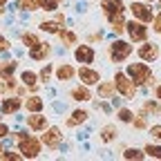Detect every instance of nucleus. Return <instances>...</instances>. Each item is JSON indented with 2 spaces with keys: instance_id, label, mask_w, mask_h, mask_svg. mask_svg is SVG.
<instances>
[{
  "instance_id": "f3484780",
  "label": "nucleus",
  "mask_w": 161,
  "mask_h": 161,
  "mask_svg": "<svg viewBox=\"0 0 161 161\" xmlns=\"http://www.w3.org/2000/svg\"><path fill=\"white\" fill-rule=\"evenodd\" d=\"M85 119H87V112H85V110H76V112H72V116L67 119V125H69V128H74V125H80Z\"/></svg>"
},
{
  "instance_id": "f257e3e1",
  "label": "nucleus",
  "mask_w": 161,
  "mask_h": 161,
  "mask_svg": "<svg viewBox=\"0 0 161 161\" xmlns=\"http://www.w3.org/2000/svg\"><path fill=\"white\" fill-rule=\"evenodd\" d=\"M125 74L134 80L136 85H148L150 80L154 78V76H152L150 65H148V63H143V60H141V63H130V65H128V69H125Z\"/></svg>"
},
{
  "instance_id": "f8f14e48",
  "label": "nucleus",
  "mask_w": 161,
  "mask_h": 161,
  "mask_svg": "<svg viewBox=\"0 0 161 161\" xmlns=\"http://www.w3.org/2000/svg\"><path fill=\"white\" fill-rule=\"evenodd\" d=\"M29 56H31L34 60H43V58H47V56H49V43H38L36 47H31Z\"/></svg>"
},
{
  "instance_id": "423d86ee",
  "label": "nucleus",
  "mask_w": 161,
  "mask_h": 161,
  "mask_svg": "<svg viewBox=\"0 0 161 161\" xmlns=\"http://www.w3.org/2000/svg\"><path fill=\"white\" fill-rule=\"evenodd\" d=\"M125 31L130 34L132 43H143V40H148L146 23H141V20H130V23H125Z\"/></svg>"
},
{
  "instance_id": "ea45409f",
  "label": "nucleus",
  "mask_w": 161,
  "mask_h": 161,
  "mask_svg": "<svg viewBox=\"0 0 161 161\" xmlns=\"http://www.w3.org/2000/svg\"><path fill=\"white\" fill-rule=\"evenodd\" d=\"M154 96H157V101H161V83L154 87Z\"/></svg>"
},
{
  "instance_id": "7ed1b4c3",
  "label": "nucleus",
  "mask_w": 161,
  "mask_h": 161,
  "mask_svg": "<svg viewBox=\"0 0 161 161\" xmlns=\"http://www.w3.org/2000/svg\"><path fill=\"white\" fill-rule=\"evenodd\" d=\"M114 87H116V92L121 94V96H125V98H134L136 96V83L125 74V72H116V76H114Z\"/></svg>"
},
{
  "instance_id": "393cba45",
  "label": "nucleus",
  "mask_w": 161,
  "mask_h": 161,
  "mask_svg": "<svg viewBox=\"0 0 161 161\" xmlns=\"http://www.w3.org/2000/svg\"><path fill=\"white\" fill-rule=\"evenodd\" d=\"M38 43H40V40H38V36H36V34H31V31L23 34V45H27V47H36Z\"/></svg>"
},
{
  "instance_id": "bb28decb",
  "label": "nucleus",
  "mask_w": 161,
  "mask_h": 161,
  "mask_svg": "<svg viewBox=\"0 0 161 161\" xmlns=\"http://www.w3.org/2000/svg\"><path fill=\"white\" fill-rule=\"evenodd\" d=\"M38 7L45 11H54L58 7V0H38Z\"/></svg>"
},
{
  "instance_id": "a19ab883",
  "label": "nucleus",
  "mask_w": 161,
  "mask_h": 161,
  "mask_svg": "<svg viewBox=\"0 0 161 161\" xmlns=\"http://www.w3.org/2000/svg\"><path fill=\"white\" fill-rule=\"evenodd\" d=\"M5 3H7V0H0V11H3V7H5Z\"/></svg>"
},
{
  "instance_id": "b1692460",
  "label": "nucleus",
  "mask_w": 161,
  "mask_h": 161,
  "mask_svg": "<svg viewBox=\"0 0 161 161\" xmlns=\"http://www.w3.org/2000/svg\"><path fill=\"white\" fill-rule=\"evenodd\" d=\"M58 34H60V40H63L65 45H74V43H76V34H74V31H65V29H58Z\"/></svg>"
},
{
  "instance_id": "2eb2a0df",
  "label": "nucleus",
  "mask_w": 161,
  "mask_h": 161,
  "mask_svg": "<svg viewBox=\"0 0 161 161\" xmlns=\"http://www.w3.org/2000/svg\"><path fill=\"white\" fill-rule=\"evenodd\" d=\"M148 112H150V114H161V101H146L139 114L148 116Z\"/></svg>"
},
{
  "instance_id": "20e7f679",
  "label": "nucleus",
  "mask_w": 161,
  "mask_h": 161,
  "mask_svg": "<svg viewBox=\"0 0 161 161\" xmlns=\"http://www.w3.org/2000/svg\"><path fill=\"white\" fill-rule=\"evenodd\" d=\"M132 45L125 43V40H114V43L110 45V58H112V63H123L125 58L132 56Z\"/></svg>"
},
{
  "instance_id": "9d476101",
  "label": "nucleus",
  "mask_w": 161,
  "mask_h": 161,
  "mask_svg": "<svg viewBox=\"0 0 161 161\" xmlns=\"http://www.w3.org/2000/svg\"><path fill=\"white\" fill-rule=\"evenodd\" d=\"M78 76H80V83H83V85H96L98 78H101L98 72L96 69H90V67H80Z\"/></svg>"
},
{
  "instance_id": "473e14b6",
  "label": "nucleus",
  "mask_w": 161,
  "mask_h": 161,
  "mask_svg": "<svg viewBox=\"0 0 161 161\" xmlns=\"http://www.w3.org/2000/svg\"><path fill=\"white\" fill-rule=\"evenodd\" d=\"M150 136H152L154 141H161V125H152V128H150Z\"/></svg>"
},
{
  "instance_id": "c756f323",
  "label": "nucleus",
  "mask_w": 161,
  "mask_h": 161,
  "mask_svg": "<svg viewBox=\"0 0 161 161\" xmlns=\"http://www.w3.org/2000/svg\"><path fill=\"white\" fill-rule=\"evenodd\" d=\"M23 80H25V85L34 87L36 85V74L34 72H23Z\"/></svg>"
},
{
  "instance_id": "c85d7f7f",
  "label": "nucleus",
  "mask_w": 161,
  "mask_h": 161,
  "mask_svg": "<svg viewBox=\"0 0 161 161\" xmlns=\"http://www.w3.org/2000/svg\"><path fill=\"white\" fill-rule=\"evenodd\" d=\"M101 139H103V141H114L116 139V130L110 125V128H105L103 130V134H101Z\"/></svg>"
},
{
  "instance_id": "0eeeda50",
  "label": "nucleus",
  "mask_w": 161,
  "mask_h": 161,
  "mask_svg": "<svg viewBox=\"0 0 161 161\" xmlns=\"http://www.w3.org/2000/svg\"><path fill=\"white\" fill-rule=\"evenodd\" d=\"M161 56V49L157 43H148V40H143V45L139 47V58L143 60V63H154V60Z\"/></svg>"
},
{
  "instance_id": "4c0bfd02",
  "label": "nucleus",
  "mask_w": 161,
  "mask_h": 161,
  "mask_svg": "<svg viewBox=\"0 0 161 161\" xmlns=\"http://www.w3.org/2000/svg\"><path fill=\"white\" fill-rule=\"evenodd\" d=\"M9 49V43H7V38L5 36H0V52H7Z\"/></svg>"
},
{
  "instance_id": "f704fd0d",
  "label": "nucleus",
  "mask_w": 161,
  "mask_h": 161,
  "mask_svg": "<svg viewBox=\"0 0 161 161\" xmlns=\"http://www.w3.org/2000/svg\"><path fill=\"white\" fill-rule=\"evenodd\" d=\"M14 69H16V63H14V60H11V63H7V65H5L3 69H0V72H3V76H9V74H11Z\"/></svg>"
},
{
  "instance_id": "9b49d317",
  "label": "nucleus",
  "mask_w": 161,
  "mask_h": 161,
  "mask_svg": "<svg viewBox=\"0 0 161 161\" xmlns=\"http://www.w3.org/2000/svg\"><path fill=\"white\" fill-rule=\"evenodd\" d=\"M60 139H63V136H60V130H58V128H52V130H47V134L43 136V141H45V143H47L52 150L60 146Z\"/></svg>"
},
{
  "instance_id": "c03bdc74",
  "label": "nucleus",
  "mask_w": 161,
  "mask_h": 161,
  "mask_svg": "<svg viewBox=\"0 0 161 161\" xmlns=\"http://www.w3.org/2000/svg\"><path fill=\"white\" fill-rule=\"evenodd\" d=\"M0 152H3V150H0Z\"/></svg>"
},
{
  "instance_id": "7c9ffc66",
  "label": "nucleus",
  "mask_w": 161,
  "mask_h": 161,
  "mask_svg": "<svg viewBox=\"0 0 161 161\" xmlns=\"http://www.w3.org/2000/svg\"><path fill=\"white\" fill-rule=\"evenodd\" d=\"M23 154H18V152H11V150H7V152H0V159H7V161H18Z\"/></svg>"
},
{
  "instance_id": "39448f33",
  "label": "nucleus",
  "mask_w": 161,
  "mask_h": 161,
  "mask_svg": "<svg viewBox=\"0 0 161 161\" xmlns=\"http://www.w3.org/2000/svg\"><path fill=\"white\" fill-rule=\"evenodd\" d=\"M130 11H132L134 20H141V23H152V18H154L152 7L148 3H143V0H134L130 5Z\"/></svg>"
},
{
  "instance_id": "c9c22d12",
  "label": "nucleus",
  "mask_w": 161,
  "mask_h": 161,
  "mask_svg": "<svg viewBox=\"0 0 161 161\" xmlns=\"http://www.w3.org/2000/svg\"><path fill=\"white\" fill-rule=\"evenodd\" d=\"M132 123H134V128L143 130V128H146V116H141V119H132Z\"/></svg>"
},
{
  "instance_id": "412c9836",
  "label": "nucleus",
  "mask_w": 161,
  "mask_h": 161,
  "mask_svg": "<svg viewBox=\"0 0 161 161\" xmlns=\"http://www.w3.org/2000/svg\"><path fill=\"white\" fill-rule=\"evenodd\" d=\"M72 96H74L76 101H90V98H92V94H90L87 87H76V90H72Z\"/></svg>"
},
{
  "instance_id": "4be33fe9",
  "label": "nucleus",
  "mask_w": 161,
  "mask_h": 161,
  "mask_svg": "<svg viewBox=\"0 0 161 161\" xmlns=\"http://www.w3.org/2000/svg\"><path fill=\"white\" fill-rule=\"evenodd\" d=\"M143 150H146V154H148L150 159H161V146H157V143H148Z\"/></svg>"
},
{
  "instance_id": "e433bc0d",
  "label": "nucleus",
  "mask_w": 161,
  "mask_h": 161,
  "mask_svg": "<svg viewBox=\"0 0 161 161\" xmlns=\"http://www.w3.org/2000/svg\"><path fill=\"white\" fill-rule=\"evenodd\" d=\"M49 76H52V65H47L43 72H40V80H49Z\"/></svg>"
},
{
  "instance_id": "37998d69",
  "label": "nucleus",
  "mask_w": 161,
  "mask_h": 161,
  "mask_svg": "<svg viewBox=\"0 0 161 161\" xmlns=\"http://www.w3.org/2000/svg\"><path fill=\"white\" fill-rule=\"evenodd\" d=\"M159 9H161V0H159Z\"/></svg>"
},
{
  "instance_id": "aec40b11",
  "label": "nucleus",
  "mask_w": 161,
  "mask_h": 161,
  "mask_svg": "<svg viewBox=\"0 0 161 161\" xmlns=\"http://www.w3.org/2000/svg\"><path fill=\"white\" fill-rule=\"evenodd\" d=\"M114 90H116L114 83H101V85H98V96H101V98H110Z\"/></svg>"
},
{
  "instance_id": "a878e982",
  "label": "nucleus",
  "mask_w": 161,
  "mask_h": 161,
  "mask_svg": "<svg viewBox=\"0 0 161 161\" xmlns=\"http://www.w3.org/2000/svg\"><path fill=\"white\" fill-rule=\"evenodd\" d=\"M18 7L25 11H34L38 7V0H18Z\"/></svg>"
},
{
  "instance_id": "72a5a7b5",
  "label": "nucleus",
  "mask_w": 161,
  "mask_h": 161,
  "mask_svg": "<svg viewBox=\"0 0 161 161\" xmlns=\"http://www.w3.org/2000/svg\"><path fill=\"white\" fill-rule=\"evenodd\" d=\"M152 29H154V34H161V14H157L154 18H152Z\"/></svg>"
},
{
  "instance_id": "a211bd4d",
  "label": "nucleus",
  "mask_w": 161,
  "mask_h": 161,
  "mask_svg": "<svg viewBox=\"0 0 161 161\" xmlns=\"http://www.w3.org/2000/svg\"><path fill=\"white\" fill-rule=\"evenodd\" d=\"M74 74H76V72H74V67H72V65H60V67L56 69V76H58V80H69Z\"/></svg>"
},
{
  "instance_id": "79ce46f5",
  "label": "nucleus",
  "mask_w": 161,
  "mask_h": 161,
  "mask_svg": "<svg viewBox=\"0 0 161 161\" xmlns=\"http://www.w3.org/2000/svg\"><path fill=\"white\" fill-rule=\"evenodd\" d=\"M143 3H152V0H143Z\"/></svg>"
},
{
  "instance_id": "5701e85b",
  "label": "nucleus",
  "mask_w": 161,
  "mask_h": 161,
  "mask_svg": "<svg viewBox=\"0 0 161 161\" xmlns=\"http://www.w3.org/2000/svg\"><path fill=\"white\" fill-rule=\"evenodd\" d=\"M27 110H29V112H40V110H43V101H40L38 96L27 98Z\"/></svg>"
},
{
  "instance_id": "cd10ccee",
  "label": "nucleus",
  "mask_w": 161,
  "mask_h": 161,
  "mask_svg": "<svg viewBox=\"0 0 161 161\" xmlns=\"http://www.w3.org/2000/svg\"><path fill=\"white\" fill-rule=\"evenodd\" d=\"M132 119H134V114H132V110H119V121H123V123H132Z\"/></svg>"
},
{
  "instance_id": "ddd939ff",
  "label": "nucleus",
  "mask_w": 161,
  "mask_h": 161,
  "mask_svg": "<svg viewBox=\"0 0 161 161\" xmlns=\"http://www.w3.org/2000/svg\"><path fill=\"white\" fill-rule=\"evenodd\" d=\"M27 125H29L31 130H45V128H47V119H45L43 114H31V116L27 119Z\"/></svg>"
},
{
  "instance_id": "2f4dec72",
  "label": "nucleus",
  "mask_w": 161,
  "mask_h": 161,
  "mask_svg": "<svg viewBox=\"0 0 161 161\" xmlns=\"http://www.w3.org/2000/svg\"><path fill=\"white\" fill-rule=\"evenodd\" d=\"M40 29L47 31V34H56V31H58V25H56V23H43V25H40Z\"/></svg>"
},
{
  "instance_id": "dca6fc26",
  "label": "nucleus",
  "mask_w": 161,
  "mask_h": 161,
  "mask_svg": "<svg viewBox=\"0 0 161 161\" xmlns=\"http://www.w3.org/2000/svg\"><path fill=\"white\" fill-rule=\"evenodd\" d=\"M108 20L112 23V29H114L116 34H123V31H125V16H123V14H116V16L108 18Z\"/></svg>"
},
{
  "instance_id": "1a4fd4ad",
  "label": "nucleus",
  "mask_w": 161,
  "mask_h": 161,
  "mask_svg": "<svg viewBox=\"0 0 161 161\" xmlns=\"http://www.w3.org/2000/svg\"><path fill=\"white\" fill-rule=\"evenodd\" d=\"M123 0H103V14L108 18L116 16V14H123Z\"/></svg>"
},
{
  "instance_id": "6ab92c4d",
  "label": "nucleus",
  "mask_w": 161,
  "mask_h": 161,
  "mask_svg": "<svg viewBox=\"0 0 161 161\" xmlns=\"http://www.w3.org/2000/svg\"><path fill=\"white\" fill-rule=\"evenodd\" d=\"M146 157V150H139V148H128L123 152V159H132V161H139Z\"/></svg>"
},
{
  "instance_id": "58836bf2",
  "label": "nucleus",
  "mask_w": 161,
  "mask_h": 161,
  "mask_svg": "<svg viewBox=\"0 0 161 161\" xmlns=\"http://www.w3.org/2000/svg\"><path fill=\"white\" fill-rule=\"evenodd\" d=\"M7 132H9V128H7L5 123H0V139H5V136H7Z\"/></svg>"
},
{
  "instance_id": "6e6552de",
  "label": "nucleus",
  "mask_w": 161,
  "mask_h": 161,
  "mask_svg": "<svg viewBox=\"0 0 161 161\" xmlns=\"http://www.w3.org/2000/svg\"><path fill=\"white\" fill-rule=\"evenodd\" d=\"M74 56H76V63H94V49L90 47V45H78L76 47V52H74Z\"/></svg>"
},
{
  "instance_id": "4468645a",
  "label": "nucleus",
  "mask_w": 161,
  "mask_h": 161,
  "mask_svg": "<svg viewBox=\"0 0 161 161\" xmlns=\"http://www.w3.org/2000/svg\"><path fill=\"white\" fill-rule=\"evenodd\" d=\"M18 108H20V98L18 96H11V98H7V101H3V114H14V112H18Z\"/></svg>"
},
{
  "instance_id": "f03ea898",
  "label": "nucleus",
  "mask_w": 161,
  "mask_h": 161,
  "mask_svg": "<svg viewBox=\"0 0 161 161\" xmlns=\"http://www.w3.org/2000/svg\"><path fill=\"white\" fill-rule=\"evenodd\" d=\"M16 141H18V148H20V152H23L25 159H36L40 154V143L34 136H29L27 132H18Z\"/></svg>"
}]
</instances>
